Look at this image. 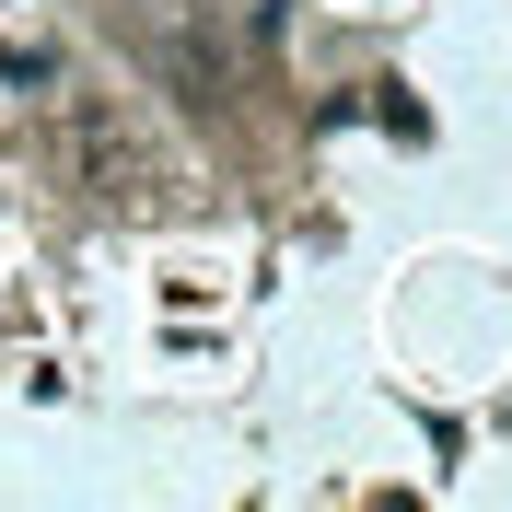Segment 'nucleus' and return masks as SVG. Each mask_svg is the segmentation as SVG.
I'll use <instances>...</instances> for the list:
<instances>
[{
	"mask_svg": "<svg viewBox=\"0 0 512 512\" xmlns=\"http://www.w3.org/2000/svg\"><path fill=\"white\" fill-rule=\"evenodd\" d=\"M59 163H70V187H82V198H140V187H152L140 128H128L117 105H94V94L59 105Z\"/></svg>",
	"mask_w": 512,
	"mask_h": 512,
	"instance_id": "f257e3e1",
	"label": "nucleus"
},
{
	"mask_svg": "<svg viewBox=\"0 0 512 512\" xmlns=\"http://www.w3.org/2000/svg\"><path fill=\"white\" fill-rule=\"evenodd\" d=\"M0 82H59V59H24V47H0Z\"/></svg>",
	"mask_w": 512,
	"mask_h": 512,
	"instance_id": "f03ea898",
	"label": "nucleus"
}]
</instances>
